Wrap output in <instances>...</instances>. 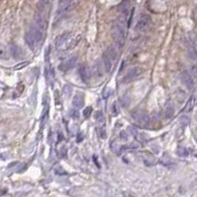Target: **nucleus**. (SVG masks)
I'll list each match as a JSON object with an SVG mask.
<instances>
[{
	"label": "nucleus",
	"instance_id": "21",
	"mask_svg": "<svg viewBox=\"0 0 197 197\" xmlns=\"http://www.w3.org/2000/svg\"><path fill=\"white\" fill-rule=\"evenodd\" d=\"M92 107H86L85 109H84V111H83V114H84V116L85 117H89L91 115V112H92Z\"/></svg>",
	"mask_w": 197,
	"mask_h": 197
},
{
	"label": "nucleus",
	"instance_id": "20",
	"mask_svg": "<svg viewBox=\"0 0 197 197\" xmlns=\"http://www.w3.org/2000/svg\"><path fill=\"white\" fill-rule=\"evenodd\" d=\"M70 116L73 119H78L79 118V111L76 109H72L71 111H70Z\"/></svg>",
	"mask_w": 197,
	"mask_h": 197
},
{
	"label": "nucleus",
	"instance_id": "6",
	"mask_svg": "<svg viewBox=\"0 0 197 197\" xmlns=\"http://www.w3.org/2000/svg\"><path fill=\"white\" fill-rule=\"evenodd\" d=\"M150 23H151L150 16L146 15V14H143L136 24V30L137 31H142V30H144V29L147 28Z\"/></svg>",
	"mask_w": 197,
	"mask_h": 197
},
{
	"label": "nucleus",
	"instance_id": "22",
	"mask_svg": "<svg viewBox=\"0 0 197 197\" xmlns=\"http://www.w3.org/2000/svg\"><path fill=\"white\" fill-rule=\"evenodd\" d=\"M111 110H112V114H114V115H116L117 114H118V109H117L116 103H114V105H112V107H111Z\"/></svg>",
	"mask_w": 197,
	"mask_h": 197
},
{
	"label": "nucleus",
	"instance_id": "19",
	"mask_svg": "<svg viewBox=\"0 0 197 197\" xmlns=\"http://www.w3.org/2000/svg\"><path fill=\"white\" fill-rule=\"evenodd\" d=\"M187 50H188V54H189V57H190L191 59H195L196 58V53H195V49H194V47H192V45H188L187 47Z\"/></svg>",
	"mask_w": 197,
	"mask_h": 197
},
{
	"label": "nucleus",
	"instance_id": "28",
	"mask_svg": "<svg viewBox=\"0 0 197 197\" xmlns=\"http://www.w3.org/2000/svg\"><path fill=\"white\" fill-rule=\"evenodd\" d=\"M124 63H125V62H124V61H122V63H121V67H120V70H119L120 72H121L122 69H123V67H124Z\"/></svg>",
	"mask_w": 197,
	"mask_h": 197
},
{
	"label": "nucleus",
	"instance_id": "24",
	"mask_svg": "<svg viewBox=\"0 0 197 197\" xmlns=\"http://www.w3.org/2000/svg\"><path fill=\"white\" fill-rule=\"evenodd\" d=\"M99 134H100L101 138H105V129H103V128L99 129Z\"/></svg>",
	"mask_w": 197,
	"mask_h": 197
},
{
	"label": "nucleus",
	"instance_id": "2",
	"mask_svg": "<svg viewBox=\"0 0 197 197\" xmlns=\"http://www.w3.org/2000/svg\"><path fill=\"white\" fill-rule=\"evenodd\" d=\"M131 116L132 118L135 120V122L141 127H148L150 124V118L147 112L143 109H134L131 111Z\"/></svg>",
	"mask_w": 197,
	"mask_h": 197
},
{
	"label": "nucleus",
	"instance_id": "11",
	"mask_svg": "<svg viewBox=\"0 0 197 197\" xmlns=\"http://www.w3.org/2000/svg\"><path fill=\"white\" fill-rule=\"evenodd\" d=\"M72 105L76 109H79L83 107L84 105V98L82 95H76L74 96L73 100H72Z\"/></svg>",
	"mask_w": 197,
	"mask_h": 197
},
{
	"label": "nucleus",
	"instance_id": "18",
	"mask_svg": "<svg viewBox=\"0 0 197 197\" xmlns=\"http://www.w3.org/2000/svg\"><path fill=\"white\" fill-rule=\"evenodd\" d=\"M0 58L7 59L8 58V49L3 45H0Z\"/></svg>",
	"mask_w": 197,
	"mask_h": 197
},
{
	"label": "nucleus",
	"instance_id": "4",
	"mask_svg": "<svg viewBox=\"0 0 197 197\" xmlns=\"http://www.w3.org/2000/svg\"><path fill=\"white\" fill-rule=\"evenodd\" d=\"M142 68H140V67H134V68L130 69L128 72L126 73L125 77H124V82H129V81H132L134 80V79H136L137 77H139L142 74Z\"/></svg>",
	"mask_w": 197,
	"mask_h": 197
},
{
	"label": "nucleus",
	"instance_id": "27",
	"mask_svg": "<svg viewBox=\"0 0 197 197\" xmlns=\"http://www.w3.org/2000/svg\"><path fill=\"white\" fill-rule=\"evenodd\" d=\"M120 136H121V139L122 140H126L127 139V135H125V132L124 131H122L121 133H120Z\"/></svg>",
	"mask_w": 197,
	"mask_h": 197
},
{
	"label": "nucleus",
	"instance_id": "5",
	"mask_svg": "<svg viewBox=\"0 0 197 197\" xmlns=\"http://www.w3.org/2000/svg\"><path fill=\"white\" fill-rule=\"evenodd\" d=\"M76 62H77V57L72 56V57H70V58L67 59V60L64 61L63 63L60 64V66H59V70L62 71V72L69 71L70 69H72L74 66H75Z\"/></svg>",
	"mask_w": 197,
	"mask_h": 197
},
{
	"label": "nucleus",
	"instance_id": "15",
	"mask_svg": "<svg viewBox=\"0 0 197 197\" xmlns=\"http://www.w3.org/2000/svg\"><path fill=\"white\" fill-rule=\"evenodd\" d=\"M94 72H95V76L98 78H102L104 77V70H103V65L101 64L100 61H98L96 63V65L94 66Z\"/></svg>",
	"mask_w": 197,
	"mask_h": 197
},
{
	"label": "nucleus",
	"instance_id": "7",
	"mask_svg": "<svg viewBox=\"0 0 197 197\" xmlns=\"http://www.w3.org/2000/svg\"><path fill=\"white\" fill-rule=\"evenodd\" d=\"M78 72H79V76H80V78L82 79V81L84 83H88L89 81H90V77H91V73H90V70H89V68L86 65H80L78 69Z\"/></svg>",
	"mask_w": 197,
	"mask_h": 197
},
{
	"label": "nucleus",
	"instance_id": "10",
	"mask_svg": "<svg viewBox=\"0 0 197 197\" xmlns=\"http://www.w3.org/2000/svg\"><path fill=\"white\" fill-rule=\"evenodd\" d=\"M102 59L103 62H104V66L105 68V71L107 72H110L112 68V64H114V61L111 60V58L109 56V54L107 53V51H104V53L102 55Z\"/></svg>",
	"mask_w": 197,
	"mask_h": 197
},
{
	"label": "nucleus",
	"instance_id": "3",
	"mask_svg": "<svg viewBox=\"0 0 197 197\" xmlns=\"http://www.w3.org/2000/svg\"><path fill=\"white\" fill-rule=\"evenodd\" d=\"M25 40H26V42H27L28 47H30V49H35L36 45L40 42L37 36V33H36L35 29L33 28V26L29 29V30L27 31V33H26Z\"/></svg>",
	"mask_w": 197,
	"mask_h": 197
},
{
	"label": "nucleus",
	"instance_id": "13",
	"mask_svg": "<svg viewBox=\"0 0 197 197\" xmlns=\"http://www.w3.org/2000/svg\"><path fill=\"white\" fill-rule=\"evenodd\" d=\"M10 52H11L12 56H13L14 58H17V59L21 58V57H22V55H23V52H22V50L20 49V47H18L15 44H12L11 45Z\"/></svg>",
	"mask_w": 197,
	"mask_h": 197
},
{
	"label": "nucleus",
	"instance_id": "23",
	"mask_svg": "<svg viewBox=\"0 0 197 197\" xmlns=\"http://www.w3.org/2000/svg\"><path fill=\"white\" fill-rule=\"evenodd\" d=\"M95 118L99 121L100 119L103 118V114L101 111H97V112H96V114H95Z\"/></svg>",
	"mask_w": 197,
	"mask_h": 197
},
{
	"label": "nucleus",
	"instance_id": "12",
	"mask_svg": "<svg viewBox=\"0 0 197 197\" xmlns=\"http://www.w3.org/2000/svg\"><path fill=\"white\" fill-rule=\"evenodd\" d=\"M174 114V109L170 105H168L167 107H165L164 110H163V115L166 119H170Z\"/></svg>",
	"mask_w": 197,
	"mask_h": 197
},
{
	"label": "nucleus",
	"instance_id": "16",
	"mask_svg": "<svg viewBox=\"0 0 197 197\" xmlns=\"http://www.w3.org/2000/svg\"><path fill=\"white\" fill-rule=\"evenodd\" d=\"M194 104H195V99L192 96V97L189 99V101L187 102V105H185V107H184V111H188V110H191L192 107H194Z\"/></svg>",
	"mask_w": 197,
	"mask_h": 197
},
{
	"label": "nucleus",
	"instance_id": "17",
	"mask_svg": "<svg viewBox=\"0 0 197 197\" xmlns=\"http://www.w3.org/2000/svg\"><path fill=\"white\" fill-rule=\"evenodd\" d=\"M105 51H107V53L109 54V56L111 58L112 61H114L115 59H116V51H115V49H114V47H109L107 49H105Z\"/></svg>",
	"mask_w": 197,
	"mask_h": 197
},
{
	"label": "nucleus",
	"instance_id": "26",
	"mask_svg": "<svg viewBox=\"0 0 197 197\" xmlns=\"http://www.w3.org/2000/svg\"><path fill=\"white\" fill-rule=\"evenodd\" d=\"M55 172H56V174H65L64 170H62L60 169V167H57L56 169H55Z\"/></svg>",
	"mask_w": 197,
	"mask_h": 197
},
{
	"label": "nucleus",
	"instance_id": "1",
	"mask_svg": "<svg viewBox=\"0 0 197 197\" xmlns=\"http://www.w3.org/2000/svg\"><path fill=\"white\" fill-rule=\"evenodd\" d=\"M127 19L123 18L121 16H118V18L114 22L111 28V36L114 38L115 44L118 47H122L125 42V25Z\"/></svg>",
	"mask_w": 197,
	"mask_h": 197
},
{
	"label": "nucleus",
	"instance_id": "25",
	"mask_svg": "<svg viewBox=\"0 0 197 197\" xmlns=\"http://www.w3.org/2000/svg\"><path fill=\"white\" fill-rule=\"evenodd\" d=\"M29 64V62L28 61H26V62H24V63H21V64H19V66H16L15 68L14 69H17V70H18V69H21V68H23V67H25V66H27Z\"/></svg>",
	"mask_w": 197,
	"mask_h": 197
},
{
	"label": "nucleus",
	"instance_id": "8",
	"mask_svg": "<svg viewBox=\"0 0 197 197\" xmlns=\"http://www.w3.org/2000/svg\"><path fill=\"white\" fill-rule=\"evenodd\" d=\"M181 80H182V82H183V84L185 85V87L187 89H189V90L193 89L194 82H193V80H192L191 75L187 71H183L181 73Z\"/></svg>",
	"mask_w": 197,
	"mask_h": 197
},
{
	"label": "nucleus",
	"instance_id": "9",
	"mask_svg": "<svg viewBox=\"0 0 197 197\" xmlns=\"http://www.w3.org/2000/svg\"><path fill=\"white\" fill-rule=\"evenodd\" d=\"M69 35H70V33L69 32H64L60 34L59 36H57L56 38L54 40V45L56 49H58V47H60L62 44H64V42L67 40V38H69Z\"/></svg>",
	"mask_w": 197,
	"mask_h": 197
},
{
	"label": "nucleus",
	"instance_id": "14",
	"mask_svg": "<svg viewBox=\"0 0 197 197\" xmlns=\"http://www.w3.org/2000/svg\"><path fill=\"white\" fill-rule=\"evenodd\" d=\"M45 73H47V79L49 81L50 84H52V82L54 80V71L49 63L45 67Z\"/></svg>",
	"mask_w": 197,
	"mask_h": 197
}]
</instances>
